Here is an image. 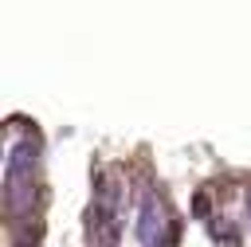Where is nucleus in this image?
Returning <instances> with one entry per match:
<instances>
[{
    "label": "nucleus",
    "mask_w": 251,
    "mask_h": 247,
    "mask_svg": "<svg viewBox=\"0 0 251 247\" xmlns=\"http://www.w3.org/2000/svg\"><path fill=\"white\" fill-rule=\"evenodd\" d=\"M35 169H39V141L35 137L12 141L8 157H4V216H8V223L35 220V208H39Z\"/></svg>",
    "instance_id": "1"
},
{
    "label": "nucleus",
    "mask_w": 251,
    "mask_h": 247,
    "mask_svg": "<svg viewBox=\"0 0 251 247\" xmlns=\"http://www.w3.org/2000/svg\"><path fill=\"white\" fill-rule=\"evenodd\" d=\"M122 208H126V184H122L118 169H106L94 184L90 247H118L122 243Z\"/></svg>",
    "instance_id": "2"
},
{
    "label": "nucleus",
    "mask_w": 251,
    "mask_h": 247,
    "mask_svg": "<svg viewBox=\"0 0 251 247\" xmlns=\"http://www.w3.org/2000/svg\"><path fill=\"white\" fill-rule=\"evenodd\" d=\"M137 243L141 247H173L176 243V223L169 220V204L153 184H145L137 192Z\"/></svg>",
    "instance_id": "3"
},
{
    "label": "nucleus",
    "mask_w": 251,
    "mask_h": 247,
    "mask_svg": "<svg viewBox=\"0 0 251 247\" xmlns=\"http://www.w3.org/2000/svg\"><path fill=\"white\" fill-rule=\"evenodd\" d=\"M208 212H212V204H208V192H196V204H192V216H200V220H204Z\"/></svg>",
    "instance_id": "4"
},
{
    "label": "nucleus",
    "mask_w": 251,
    "mask_h": 247,
    "mask_svg": "<svg viewBox=\"0 0 251 247\" xmlns=\"http://www.w3.org/2000/svg\"><path fill=\"white\" fill-rule=\"evenodd\" d=\"M243 208H247V216H251V188H247V196H243Z\"/></svg>",
    "instance_id": "5"
}]
</instances>
